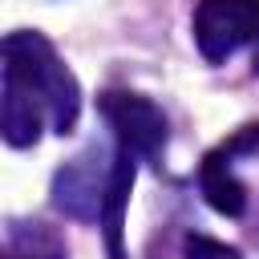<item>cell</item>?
<instances>
[{"mask_svg": "<svg viewBox=\"0 0 259 259\" xmlns=\"http://www.w3.org/2000/svg\"><path fill=\"white\" fill-rule=\"evenodd\" d=\"M4 77L20 81L49 117L53 134H73L77 117H81V85L73 77V69L57 57L53 40L36 28H16L4 36Z\"/></svg>", "mask_w": 259, "mask_h": 259, "instance_id": "obj_1", "label": "cell"}, {"mask_svg": "<svg viewBox=\"0 0 259 259\" xmlns=\"http://www.w3.org/2000/svg\"><path fill=\"white\" fill-rule=\"evenodd\" d=\"M97 109L109 121L121 150H130L138 162H150L154 170H162L170 130H166V113L150 97L130 93V89H109V93L97 97Z\"/></svg>", "mask_w": 259, "mask_h": 259, "instance_id": "obj_2", "label": "cell"}, {"mask_svg": "<svg viewBox=\"0 0 259 259\" xmlns=\"http://www.w3.org/2000/svg\"><path fill=\"white\" fill-rule=\"evenodd\" d=\"M206 65H223L247 45H259V0H198L190 20Z\"/></svg>", "mask_w": 259, "mask_h": 259, "instance_id": "obj_3", "label": "cell"}, {"mask_svg": "<svg viewBox=\"0 0 259 259\" xmlns=\"http://www.w3.org/2000/svg\"><path fill=\"white\" fill-rule=\"evenodd\" d=\"M109 178H113V154H105L101 146H85L53 174V206L77 223H97L109 194Z\"/></svg>", "mask_w": 259, "mask_h": 259, "instance_id": "obj_4", "label": "cell"}, {"mask_svg": "<svg viewBox=\"0 0 259 259\" xmlns=\"http://www.w3.org/2000/svg\"><path fill=\"white\" fill-rule=\"evenodd\" d=\"M255 150H259V125H243L235 138H227L223 146H214L202 158L198 186H202V198L210 202V210H219L227 219H239L247 210V186L235 178V158L255 154Z\"/></svg>", "mask_w": 259, "mask_h": 259, "instance_id": "obj_5", "label": "cell"}, {"mask_svg": "<svg viewBox=\"0 0 259 259\" xmlns=\"http://www.w3.org/2000/svg\"><path fill=\"white\" fill-rule=\"evenodd\" d=\"M49 125L45 117V105L12 77H4V89H0V134L12 150H28L40 142V130Z\"/></svg>", "mask_w": 259, "mask_h": 259, "instance_id": "obj_6", "label": "cell"}, {"mask_svg": "<svg viewBox=\"0 0 259 259\" xmlns=\"http://www.w3.org/2000/svg\"><path fill=\"white\" fill-rule=\"evenodd\" d=\"M8 259H69L57 227L45 219H8Z\"/></svg>", "mask_w": 259, "mask_h": 259, "instance_id": "obj_7", "label": "cell"}, {"mask_svg": "<svg viewBox=\"0 0 259 259\" xmlns=\"http://www.w3.org/2000/svg\"><path fill=\"white\" fill-rule=\"evenodd\" d=\"M182 251H186V259H243L239 247L219 243V239H210V235H186V239H182Z\"/></svg>", "mask_w": 259, "mask_h": 259, "instance_id": "obj_8", "label": "cell"}]
</instances>
